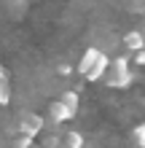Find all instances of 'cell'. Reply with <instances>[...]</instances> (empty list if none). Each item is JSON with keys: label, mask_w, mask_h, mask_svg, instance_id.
I'll use <instances>...</instances> for the list:
<instances>
[{"label": "cell", "mask_w": 145, "mask_h": 148, "mask_svg": "<svg viewBox=\"0 0 145 148\" xmlns=\"http://www.w3.org/2000/svg\"><path fill=\"white\" fill-rule=\"evenodd\" d=\"M134 59H137L140 65H145V49H140V51H134Z\"/></svg>", "instance_id": "7c38bea8"}, {"label": "cell", "mask_w": 145, "mask_h": 148, "mask_svg": "<svg viewBox=\"0 0 145 148\" xmlns=\"http://www.w3.org/2000/svg\"><path fill=\"white\" fill-rule=\"evenodd\" d=\"M134 140H137L140 148H145V124H140L137 129H134Z\"/></svg>", "instance_id": "8fae6325"}, {"label": "cell", "mask_w": 145, "mask_h": 148, "mask_svg": "<svg viewBox=\"0 0 145 148\" xmlns=\"http://www.w3.org/2000/svg\"><path fill=\"white\" fill-rule=\"evenodd\" d=\"M65 143H67V148H81L83 145V135L81 132H70V135H65Z\"/></svg>", "instance_id": "9c48e42d"}, {"label": "cell", "mask_w": 145, "mask_h": 148, "mask_svg": "<svg viewBox=\"0 0 145 148\" xmlns=\"http://www.w3.org/2000/svg\"><path fill=\"white\" fill-rule=\"evenodd\" d=\"M110 86H116V89H124V86H129L132 84V73H129V67L126 70H116V75L108 81Z\"/></svg>", "instance_id": "8992f818"}, {"label": "cell", "mask_w": 145, "mask_h": 148, "mask_svg": "<svg viewBox=\"0 0 145 148\" xmlns=\"http://www.w3.org/2000/svg\"><path fill=\"white\" fill-rule=\"evenodd\" d=\"M0 78H8V75H5V67H3V62H0Z\"/></svg>", "instance_id": "5bb4252c"}, {"label": "cell", "mask_w": 145, "mask_h": 148, "mask_svg": "<svg viewBox=\"0 0 145 148\" xmlns=\"http://www.w3.org/2000/svg\"><path fill=\"white\" fill-rule=\"evenodd\" d=\"M11 102V84L8 78H0V105H8Z\"/></svg>", "instance_id": "ba28073f"}, {"label": "cell", "mask_w": 145, "mask_h": 148, "mask_svg": "<svg viewBox=\"0 0 145 148\" xmlns=\"http://www.w3.org/2000/svg\"><path fill=\"white\" fill-rule=\"evenodd\" d=\"M99 51H102V49H97V46L83 51V57H81V62H78V73H81V75H86V73H89V67L94 65V59H97Z\"/></svg>", "instance_id": "5b68a950"}, {"label": "cell", "mask_w": 145, "mask_h": 148, "mask_svg": "<svg viewBox=\"0 0 145 148\" xmlns=\"http://www.w3.org/2000/svg\"><path fill=\"white\" fill-rule=\"evenodd\" d=\"M124 43H126V49H129V51H140V49H145V38H142L140 30H129V32L124 35Z\"/></svg>", "instance_id": "277c9868"}, {"label": "cell", "mask_w": 145, "mask_h": 148, "mask_svg": "<svg viewBox=\"0 0 145 148\" xmlns=\"http://www.w3.org/2000/svg\"><path fill=\"white\" fill-rule=\"evenodd\" d=\"M35 148H59V137H57V135H48V137H43L40 145H35Z\"/></svg>", "instance_id": "30bf717a"}, {"label": "cell", "mask_w": 145, "mask_h": 148, "mask_svg": "<svg viewBox=\"0 0 145 148\" xmlns=\"http://www.w3.org/2000/svg\"><path fill=\"white\" fill-rule=\"evenodd\" d=\"M62 102L67 105V110H70L73 116H75V113H78V94H75V92H65V97H62Z\"/></svg>", "instance_id": "52a82bcc"}, {"label": "cell", "mask_w": 145, "mask_h": 148, "mask_svg": "<svg viewBox=\"0 0 145 148\" xmlns=\"http://www.w3.org/2000/svg\"><path fill=\"white\" fill-rule=\"evenodd\" d=\"M59 75H70V67H67V65H59Z\"/></svg>", "instance_id": "4fadbf2b"}, {"label": "cell", "mask_w": 145, "mask_h": 148, "mask_svg": "<svg viewBox=\"0 0 145 148\" xmlns=\"http://www.w3.org/2000/svg\"><path fill=\"white\" fill-rule=\"evenodd\" d=\"M48 119H51V124H65V121L73 119V113L67 110L62 100H54V102H48Z\"/></svg>", "instance_id": "7a4b0ae2"}, {"label": "cell", "mask_w": 145, "mask_h": 148, "mask_svg": "<svg viewBox=\"0 0 145 148\" xmlns=\"http://www.w3.org/2000/svg\"><path fill=\"white\" fill-rule=\"evenodd\" d=\"M108 67H110V59H108V54H105V51H99V54H97V59H94V65L89 67V73L83 75V78H86V81H99V78L105 75V70H108Z\"/></svg>", "instance_id": "3957f363"}, {"label": "cell", "mask_w": 145, "mask_h": 148, "mask_svg": "<svg viewBox=\"0 0 145 148\" xmlns=\"http://www.w3.org/2000/svg\"><path fill=\"white\" fill-rule=\"evenodd\" d=\"M43 127H46L43 116H35V113H24L22 121H19L22 135H27V137H38L40 132H43Z\"/></svg>", "instance_id": "6da1fadb"}]
</instances>
